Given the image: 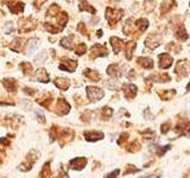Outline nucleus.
Masks as SVG:
<instances>
[{
	"label": "nucleus",
	"instance_id": "obj_1",
	"mask_svg": "<svg viewBox=\"0 0 190 178\" xmlns=\"http://www.w3.org/2000/svg\"><path fill=\"white\" fill-rule=\"evenodd\" d=\"M87 94L91 101H99L104 96V92L101 89H99L96 87H87Z\"/></svg>",
	"mask_w": 190,
	"mask_h": 178
},
{
	"label": "nucleus",
	"instance_id": "obj_2",
	"mask_svg": "<svg viewBox=\"0 0 190 178\" xmlns=\"http://www.w3.org/2000/svg\"><path fill=\"white\" fill-rule=\"evenodd\" d=\"M69 109H70V105L65 101V100H60L58 101V103H57L56 106V112L60 115H64V114H67L69 112Z\"/></svg>",
	"mask_w": 190,
	"mask_h": 178
},
{
	"label": "nucleus",
	"instance_id": "obj_3",
	"mask_svg": "<svg viewBox=\"0 0 190 178\" xmlns=\"http://www.w3.org/2000/svg\"><path fill=\"white\" fill-rule=\"evenodd\" d=\"M87 164V159L86 158H75L70 162V165L73 169L75 170H82Z\"/></svg>",
	"mask_w": 190,
	"mask_h": 178
},
{
	"label": "nucleus",
	"instance_id": "obj_4",
	"mask_svg": "<svg viewBox=\"0 0 190 178\" xmlns=\"http://www.w3.org/2000/svg\"><path fill=\"white\" fill-rule=\"evenodd\" d=\"M76 67H77V63H76V61H67V62H64V63L60 64V69H62V70H65V71H74L76 69Z\"/></svg>",
	"mask_w": 190,
	"mask_h": 178
},
{
	"label": "nucleus",
	"instance_id": "obj_5",
	"mask_svg": "<svg viewBox=\"0 0 190 178\" xmlns=\"http://www.w3.org/2000/svg\"><path fill=\"white\" fill-rule=\"evenodd\" d=\"M102 137H104V133L101 132H95V131L85 132V138L88 141H96L99 139H102Z\"/></svg>",
	"mask_w": 190,
	"mask_h": 178
},
{
	"label": "nucleus",
	"instance_id": "obj_6",
	"mask_svg": "<svg viewBox=\"0 0 190 178\" xmlns=\"http://www.w3.org/2000/svg\"><path fill=\"white\" fill-rule=\"evenodd\" d=\"M36 80L39 81V82H48L49 81V75H48L46 70L39 69V70L36 72Z\"/></svg>",
	"mask_w": 190,
	"mask_h": 178
},
{
	"label": "nucleus",
	"instance_id": "obj_7",
	"mask_svg": "<svg viewBox=\"0 0 190 178\" xmlns=\"http://www.w3.org/2000/svg\"><path fill=\"white\" fill-rule=\"evenodd\" d=\"M55 85H56L60 89L65 90V89L69 87V81L65 80V78H56V80H55Z\"/></svg>",
	"mask_w": 190,
	"mask_h": 178
},
{
	"label": "nucleus",
	"instance_id": "obj_8",
	"mask_svg": "<svg viewBox=\"0 0 190 178\" xmlns=\"http://www.w3.org/2000/svg\"><path fill=\"white\" fill-rule=\"evenodd\" d=\"M4 85L6 87V89L8 92H14L15 90V80H12V78L5 80L4 81Z\"/></svg>",
	"mask_w": 190,
	"mask_h": 178
},
{
	"label": "nucleus",
	"instance_id": "obj_9",
	"mask_svg": "<svg viewBox=\"0 0 190 178\" xmlns=\"http://www.w3.org/2000/svg\"><path fill=\"white\" fill-rule=\"evenodd\" d=\"M73 36H69V37H67V38H63L62 41H61V45L64 46V48H67V49H73Z\"/></svg>",
	"mask_w": 190,
	"mask_h": 178
},
{
	"label": "nucleus",
	"instance_id": "obj_10",
	"mask_svg": "<svg viewBox=\"0 0 190 178\" xmlns=\"http://www.w3.org/2000/svg\"><path fill=\"white\" fill-rule=\"evenodd\" d=\"M85 75L86 76H88L89 78H92L93 81H99V80H100V75L94 70H89V69H88V70H86Z\"/></svg>",
	"mask_w": 190,
	"mask_h": 178
},
{
	"label": "nucleus",
	"instance_id": "obj_11",
	"mask_svg": "<svg viewBox=\"0 0 190 178\" xmlns=\"http://www.w3.org/2000/svg\"><path fill=\"white\" fill-rule=\"evenodd\" d=\"M80 10H88L89 12H93V13H95V10L93 8L92 6H88V4L87 2H81V5H80Z\"/></svg>",
	"mask_w": 190,
	"mask_h": 178
},
{
	"label": "nucleus",
	"instance_id": "obj_12",
	"mask_svg": "<svg viewBox=\"0 0 190 178\" xmlns=\"http://www.w3.org/2000/svg\"><path fill=\"white\" fill-rule=\"evenodd\" d=\"M75 51H76L77 55H83L86 52V45L85 44H78L77 48L75 49Z\"/></svg>",
	"mask_w": 190,
	"mask_h": 178
},
{
	"label": "nucleus",
	"instance_id": "obj_13",
	"mask_svg": "<svg viewBox=\"0 0 190 178\" xmlns=\"http://www.w3.org/2000/svg\"><path fill=\"white\" fill-rule=\"evenodd\" d=\"M58 10H60V7L57 6L56 4H54V5H51V6H50L49 11H48V14H49V15H52V13L56 14V12L58 11Z\"/></svg>",
	"mask_w": 190,
	"mask_h": 178
},
{
	"label": "nucleus",
	"instance_id": "obj_14",
	"mask_svg": "<svg viewBox=\"0 0 190 178\" xmlns=\"http://www.w3.org/2000/svg\"><path fill=\"white\" fill-rule=\"evenodd\" d=\"M98 48H100V45H99V44H98V46H96V45H94V46L92 48V51H95V50L98 49ZM101 55H102V54H101V51H96V52H93V57H95V56H101ZM102 56H104V55H102Z\"/></svg>",
	"mask_w": 190,
	"mask_h": 178
},
{
	"label": "nucleus",
	"instance_id": "obj_15",
	"mask_svg": "<svg viewBox=\"0 0 190 178\" xmlns=\"http://www.w3.org/2000/svg\"><path fill=\"white\" fill-rule=\"evenodd\" d=\"M36 114L38 115V118H39V121H41V122H45V118H44V115H42V113H41L39 111H36Z\"/></svg>",
	"mask_w": 190,
	"mask_h": 178
},
{
	"label": "nucleus",
	"instance_id": "obj_16",
	"mask_svg": "<svg viewBox=\"0 0 190 178\" xmlns=\"http://www.w3.org/2000/svg\"><path fill=\"white\" fill-rule=\"evenodd\" d=\"M117 175H119V170H115L114 172L109 173V175H108V177H107V178H115V177H117Z\"/></svg>",
	"mask_w": 190,
	"mask_h": 178
}]
</instances>
